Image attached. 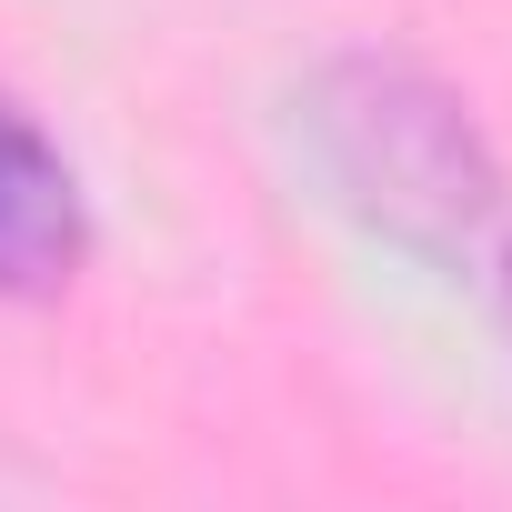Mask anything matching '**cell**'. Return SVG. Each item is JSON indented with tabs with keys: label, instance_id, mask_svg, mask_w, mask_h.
Masks as SVG:
<instances>
[{
	"label": "cell",
	"instance_id": "1",
	"mask_svg": "<svg viewBox=\"0 0 512 512\" xmlns=\"http://www.w3.org/2000/svg\"><path fill=\"white\" fill-rule=\"evenodd\" d=\"M302 141L372 241L412 251L422 272L462 282L482 312L512 322V181L442 81L372 51L322 61L302 91Z\"/></svg>",
	"mask_w": 512,
	"mask_h": 512
},
{
	"label": "cell",
	"instance_id": "2",
	"mask_svg": "<svg viewBox=\"0 0 512 512\" xmlns=\"http://www.w3.org/2000/svg\"><path fill=\"white\" fill-rule=\"evenodd\" d=\"M91 251V211H81V171L61 161V141L0 91V302H41L81 272Z\"/></svg>",
	"mask_w": 512,
	"mask_h": 512
}]
</instances>
